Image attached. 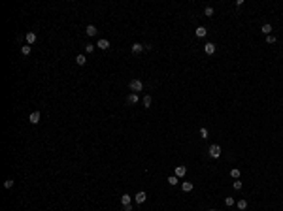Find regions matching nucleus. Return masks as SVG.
<instances>
[{
  "label": "nucleus",
  "instance_id": "nucleus-15",
  "mask_svg": "<svg viewBox=\"0 0 283 211\" xmlns=\"http://www.w3.org/2000/svg\"><path fill=\"white\" fill-rule=\"evenodd\" d=\"M76 62L79 64V66H85V62H87V57H85V55H77V57H76Z\"/></svg>",
  "mask_w": 283,
  "mask_h": 211
},
{
  "label": "nucleus",
  "instance_id": "nucleus-2",
  "mask_svg": "<svg viewBox=\"0 0 283 211\" xmlns=\"http://www.w3.org/2000/svg\"><path fill=\"white\" fill-rule=\"evenodd\" d=\"M208 153H210V157H211V158H219V157H221V147H219L217 143H213V145H210Z\"/></svg>",
  "mask_w": 283,
  "mask_h": 211
},
{
  "label": "nucleus",
  "instance_id": "nucleus-13",
  "mask_svg": "<svg viewBox=\"0 0 283 211\" xmlns=\"http://www.w3.org/2000/svg\"><path fill=\"white\" fill-rule=\"evenodd\" d=\"M194 32H196V36H198V38H204V36H206V34H208L206 27H198V28H196V30H194Z\"/></svg>",
  "mask_w": 283,
  "mask_h": 211
},
{
  "label": "nucleus",
  "instance_id": "nucleus-17",
  "mask_svg": "<svg viewBox=\"0 0 283 211\" xmlns=\"http://www.w3.org/2000/svg\"><path fill=\"white\" fill-rule=\"evenodd\" d=\"M30 51H32L30 45H23V47H21V53L25 55V57H27V55H30Z\"/></svg>",
  "mask_w": 283,
  "mask_h": 211
},
{
  "label": "nucleus",
  "instance_id": "nucleus-19",
  "mask_svg": "<svg viewBox=\"0 0 283 211\" xmlns=\"http://www.w3.org/2000/svg\"><path fill=\"white\" fill-rule=\"evenodd\" d=\"M13 187V179H6L4 181V189H11Z\"/></svg>",
  "mask_w": 283,
  "mask_h": 211
},
{
  "label": "nucleus",
  "instance_id": "nucleus-14",
  "mask_svg": "<svg viewBox=\"0 0 283 211\" xmlns=\"http://www.w3.org/2000/svg\"><path fill=\"white\" fill-rule=\"evenodd\" d=\"M181 189H183V192H191V190H193V183H191V181H185V183L181 185Z\"/></svg>",
  "mask_w": 283,
  "mask_h": 211
},
{
  "label": "nucleus",
  "instance_id": "nucleus-27",
  "mask_svg": "<svg viewBox=\"0 0 283 211\" xmlns=\"http://www.w3.org/2000/svg\"><path fill=\"white\" fill-rule=\"evenodd\" d=\"M225 204H227L229 207H230V206H234V198H230V196H229V198H225Z\"/></svg>",
  "mask_w": 283,
  "mask_h": 211
},
{
  "label": "nucleus",
  "instance_id": "nucleus-22",
  "mask_svg": "<svg viewBox=\"0 0 283 211\" xmlns=\"http://www.w3.org/2000/svg\"><path fill=\"white\" fill-rule=\"evenodd\" d=\"M245 207H247L245 200H238V209H245Z\"/></svg>",
  "mask_w": 283,
  "mask_h": 211
},
{
  "label": "nucleus",
  "instance_id": "nucleus-18",
  "mask_svg": "<svg viewBox=\"0 0 283 211\" xmlns=\"http://www.w3.org/2000/svg\"><path fill=\"white\" fill-rule=\"evenodd\" d=\"M230 175H232L234 179H238V177H240V170H238V168H232V170H230Z\"/></svg>",
  "mask_w": 283,
  "mask_h": 211
},
{
  "label": "nucleus",
  "instance_id": "nucleus-6",
  "mask_svg": "<svg viewBox=\"0 0 283 211\" xmlns=\"http://www.w3.org/2000/svg\"><path fill=\"white\" fill-rule=\"evenodd\" d=\"M40 117H42V113H40V111H32V113H30V119H28V121H30L32 125H38V123H40Z\"/></svg>",
  "mask_w": 283,
  "mask_h": 211
},
{
  "label": "nucleus",
  "instance_id": "nucleus-21",
  "mask_svg": "<svg viewBox=\"0 0 283 211\" xmlns=\"http://www.w3.org/2000/svg\"><path fill=\"white\" fill-rule=\"evenodd\" d=\"M144 106H145V108H149V106H151V96H144Z\"/></svg>",
  "mask_w": 283,
  "mask_h": 211
},
{
  "label": "nucleus",
  "instance_id": "nucleus-20",
  "mask_svg": "<svg viewBox=\"0 0 283 211\" xmlns=\"http://www.w3.org/2000/svg\"><path fill=\"white\" fill-rule=\"evenodd\" d=\"M204 15H208V17H211V15H213V8H211V6H208V8L204 9Z\"/></svg>",
  "mask_w": 283,
  "mask_h": 211
},
{
  "label": "nucleus",
  "instance_id": "nucleus-9",
  "mask_svg": "<svg viewBox=\"0 0 283 211\" xmlns=\"http://www.w3.org/2000/svg\"><path fill=\"white\" fill-rule=\"evenodd\" d=\"M187 173V168L185 166H175V177H183Z\"/></svg>",
  "mask_w": 283,
  "mask_h": 211
},
{
  "label": "nucleus",
  "instance_id": "nucleus-10",
  "mask_svg": "<svg viewBox=\"0 0 283 211\" xmlns=\"http://www.w3.org/2000/svg\"><path fill=\"white\" fill-rule=\"evenodd\" d=\"M138 94H136V92H130V94H128V96H126V102H128V104H136V102H138Z\"/></svg>",
  "mask_w": 283,
  "mask_h": 211
},
{
  "label": "nucleus",
  "instance_id": "nucleus-24",
  "mask_svg": "<svg viewBox=\"0 0 283 211\" xmlns=\"http://www.w3.org/2000/svg\"><path fill=\"white\" fill-rule=\"evenodd\" d=\"M266 44H276V36H272V34L266 36Z\"/></svg>",
  "mask_w": 283,
  "mask_h": 211
},
{
  "label": "nucleus",
  "instance_id": "nucleus-7",
  "mask_svg": "<svg viewBox=\"0 0 283 211\" xmlns=\"http://www.w3.org/2000/svg\"><path fill=\"white\" fill-rule=\"evenodd\" d=\"M144 49H145L144 44H132V53H134V55H140Z\"/></svg>",
  "mask_w": 283,
  "mask_h": 211
},
{
  "label": "nucleus",
  "instance_id": "nucleus-30",
  "mask_svg": "<svg viewBox=\"0 0 283 211\" xmlns=\"http://www.w3.org/2000/svg\"><path fill=\"white\" fill-rule=\"evenodd\" d=\"M210 211H217V209H210Z\"/></svg>",
  "mask_w": 283,
  "mask_h": 211
},
{
  "label": "nucleus",
  "instance_id": "nucleus-12",
  "mask_svg": "<svg viewBox=\"0 0 283 211\" xmlns=\"http://www.w3.org/2000/svg\"><path fill=\"white\" fill-rule=\"evenodd\" d=\"M130 202H132V196H130V194H123V196H121V204H123V206H128Z\"/></svg>",
  "mask_w": 283,
  "mask_h": 211
},
{
  "label": "nucleus",
  "instance_id": "nucleus-3",
  "mask_svg": "<svg viewBox=\"0 0 283 211\" xmlns=\"http://www.w3.org/2000/svg\"><path fill=\"white\" fill-rule=\"evenodd\" d=\"M96 47H98V49H102V51H106V49H110V42L104 40V38H100V40L96 42Z\"/></svg>",
  "mask_w": 283,
  "mask_h": 211
},
{
  "label": "nucleus",
  "instance_id": "nucleus-8",
  "mask_svg": "<svg viewBox=\"0 0 283 211\" xmlns=\"http://www.w3.org/2000/svg\"><path fill=\"white\" fill-rule=\"evenodd\" d=\"M261 32L264 34V36H270V34H272V25H270V23H264L262 28H261Z\"/></svg>",
  "mask_w": 283,
  "mask_h": 211
},
{
  "label": "nucleus",
  "instance_id": "nucleus-4",
  "mask_svg": "<svg viewBox=\"0 0 283 211\" xmlns=\"http://www.w3.org/2000/svg\"><path fill=\"white\" fill-rule=\"evenodd\" d=\"M204 53H206V55H213V53H215V44L208 42V44L204 45Z\"/></svg>",
  "mask_w": 283,
  "mask_h": 211
},
{
  "label": "nucleus",
  "instance_id": "nucleus-26",
  "mask_svg": "<svg viewBox=\"0 0 283 211\" xmlns=\"http://www.w3.org/2000/svg\"><path fill=\"white\" fill-rule=\"evenodd\" d=\"M200 138H208V128H200Z\"/></svg>",
  "mask_w": 283,
  "mask_h": 211
},
{
  "label": "nucleus",
  "instance_id": "nucleus-16",
  "mask_svg": "<svg viewBox=\"0 0 283 211\" xmlns=\"http://www.w3.org/2000/svg\"><path fill=\"white\" fill-rule=\"evenodd\" d=\"M36 42V34L34 32H27V44H34Z\"/></svg>",
  "mask_w": 283,
  "mask_h": 211
},
{
  "label": "nucleus",
  "instance_id": "nucleus-1",
  "mask_svg": "<svg viewBox=\"0 0 283 211\" xmlns=\"http://www.w3.org/2000/svg\"><path fill=\"white\" fill-rule=\"evenodd\" d=\"M128 89H130L132 92H136V94H138L140 90H144V83H142L140 79H132L130 83H128Z\"/></svg>",
  "mask_w": 283,
  "mask_h": 211
},
{
  "label": "nucleus",
  "instance_id": "nucleus-11",
  "mask_svg": "<svg viewBox=\"0 0 283 211\" xmlns=\"http://www.w3.org/2000/svg\"><path fill=\"white\" fill-rule=\"evenodd\" d=\"M96 27L94 25H87V36H96Z\"/></svg>",
  "mask_w": 283,
  "mask_h": 211
},
{
  "label": "nucleus",
  "instance_id": "nucleus-28",
  "mask_svg": "<svg viewBox=\"0 0 283 211\" xmlns=\"http://www.w3.org/2000/svg\"><path fill=\"white\" fill-rule=\"evenodd\" d=\"M232 187H234L236 190H240V189H242V181H234V183H232Z\"/></svg>",
  "mask_w": 283,
  "mask_h": 211
},
{
  "label": "nucleus",
  "instance_id": "nucleus-23",
  "mask_svg": "<svg viewBox=\"0 0 283 211\" xmlns=\"http://www.w3.org/2000/svg\"><path fill=\"white\" fill-rule=\"evenodd\" d=\"M94 47H96V45H93V44H87V45H85V51H87V53H93V51H94Z\"/></svg>",
  "mask_w": 283,
  "mask_h": 211
},
{
  "label": "nucleus",
  "instance_id": "nucleus-25",
  "mask_svg": "<svg viewBox=\"0 0 283 211\" xmlns=\"http://www.w3.org/2000/svg\"><path fill=\"white\" fill-rule=\"evenodd\" d=\"M168 183H170V185H177V177H175V175L168 177Z\"/></svg>",
  "mask_w": 283,
  "mask_h": 211
},
{
  "label": "nucleus",
  "instance_id": "nucleus-5",
  "mask_svg": "<svg viewBox=\"0 0 283 211\" xmlns=\"http://www.w3.org/2000/svg\"><path fill=\"white\" fill-rule=\"evenodd\" d=\"M134 200H136V204H144L145 200H147V194H145L144 190H140V192L134 196Z\"/></svg>",
  "mask_w": 283,
  "mask_h": 211
},
{
  "label": "nucleus",
  "instance_id": "nucleus-29",
  "mask_svg": "<svg viewBox=\"0 0 283 211\" xmlns=\"http://www.w3.org/2000/svg\"><path fill=\"white\" fill-rule=\"evenodd\" d=\"M123 209H125V211H132V206H130V204H128V206H123Z\"/></svg>",
  "mask_w": 283,
  "mask_h": 211
}]
</instances>
